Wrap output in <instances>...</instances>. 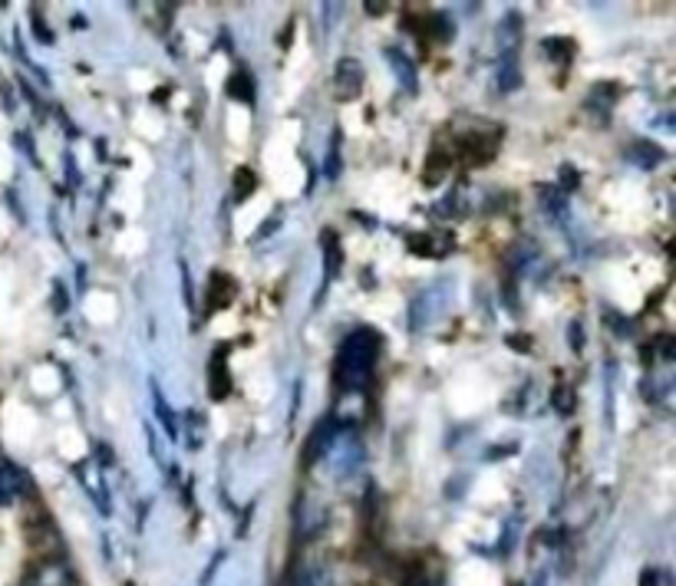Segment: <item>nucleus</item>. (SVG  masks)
I'll return each mask as SVG.
<instances>
[{
    "label": "nucleus",
    "instance_id": "7",
    "mask_svg": "<svg viewBox=\"0 0 676 586\" xmlns=\"http://www.w3.org/2000/svg\"><path fill=\"white\" fill-rule=\"evenodd\" d=\"M229 96L242 99V102H255V83L245 70H238L232 79H229Z\"/></svg>",
    "mask_w": 676,
    "mask_h": 586
},
{
    "label": "nucleus",
    "instance_id": "17",
    "mask_svg": "<svg viewBox=\"0 0 676 586\" xmlns=\"http://www.w3.org/2000/svg\"><path fill=\"white\" fill-rule=\"evenodd\" d=\"M409 586H426V583H422V579H416V583H409Z\"/></svg>",
    "mask_w": 676,
    "mask_h": 586
},
{
    "label": "nucleus",
    "instance_id": "15",
    "mask_svg": "<svg viewBox=\"0 0 676 586\" xmlns=\"http://www.w3.org/2000/svg\"><path fill=\"white\" fill-rule=\"evenodd\" d=\"M561 175H565V178H561V185H565V188H578V172L571 165L561 169Z\"/></svg>",
    "mask_w": 676,
    "mask_h": 586
},
{
    "label": "nucleus",
    "instance_id": "8",
    "mask_svg": "<svg viewBox=\"0 0 676 586\" xmlns=\"http://www.w3.org/2000/svg\"><path fill=\"white\" fill-rule=\"evenodd\" d=\"M637 165H643V169H650V165H656V162H663V152L656 149V146H647V142H637L630 152H627Z\"/></svg>",
    "mask_w": 676,
    "mask_h": 586
},
{
    "label": "nucleus",
    "instance_id": "16",
    "mask_svg": "<svg viewBox=\"0 0 676 586\" xmlns=\"http://www.w3.org/2000/svg\"><path fill=\"white\" fill-rule=\"evenodd\" d=\"M8 501H11V498L4 495V488H0V504H8Z\"/></svg>",
    "mask_w": 676,
    "mask_h": 586
},
{
    "label": "nucleus",
    "instance_id": "11",
    "mask_svg": "<svg viewBox=\"0 0 676 586\" xmlns=\"http://www.w3.org/2000/svg\"><path fill=\"white\" fill-rule=\"evenodd\" d=\"M409 251H416L422 258H432L435 254V248H432V241L426 238V234H416V238H409Z\"/></svg>",
    "mask_w": 676,
    "mask_h": 586
},
{
    "label": "nucleus",
    "instance_id": "10",
    "mask_svg": "<svg viewBox=\"0 0 676 586\" xmlns=\"http://www.w3.org/2000/svg\"><path fill=\"white\" fill-rule=\"evenodd\" d=\"M544 53L551 57V60H571L575 57V43L571 40H544Z\"/></svg>",
    "mask_w": 676,
    "mask_h": 586
},
{
    "label": "nucleus",
    "instance_id": "9",
    "mask_svg": "<svg viewBox=\"0 0 676 586\" xmlns=\"http://www.w3.org/2000/svg\"><path fill=\"white\" fill-rule=\"evenodd\" d=\"M255 188H258L255 172H251V169H238V172H235V198H238V201H245Z\"/></svg>",
    "mask_w": 676,
    "mask_h": 586
},
{
    "label": "nucleus",
    "instance_id": "12",
    "mask_svg": "<svg viewBox=\"0 0 676 586\" xmlns=\"http://www.w3.org/2000/svg\"><path fill=\"white\" fill-rule=\"evenodd\" d=\"M156 409H159V419H162V425H165V432L175 438V422H172V415H169V406H165V399L156 392Z\"/></svg>",
    "mask_w": 676,
    "mask_h": 586
},
{
    "label": "nucleus",
    "instance_id": "6",
    "mask_svg": "<svg viewBox=\"0 0 676 586\" xmlns=\"http://www.w3.org/2000/svg\"><path fill=\"white\" fill-rule=\"evenodd\" d=\"M386 60L396 66V76H400L403 89H416V66H413V60H406L400 50H386Z\"/></svg>",
    "mask_w": 676,
    "mask_h": 586
},
{
    "label": "nucleus",
    "instance_id": "1",
    "mask_svg": "<svg viewBox=\"0 0 676 586\" xmlns=\"http://www.w3.org/2000/svg\"><path fill=\"white\" fill-rule=\"evenodd\" d=\"M380 349H383V339L377 329L364 326V329H354L344 342H341V353H336V366H333V379L344 392L351 389H364V383L370 379L377 360H380Z\"/></svg>",
    "mask_w": 676,
    "mask_h": 586
},
{
    "label": "nucleus",
    "instance_id": "2",
    "mask_svg": "<svg viewBox=\"0 0 676 586\" xmlns=\"http://www.w3.org/2000/svg\"><path fill=\"white\" fill-rule=\"evenodd\" d=\"M333 86L341 92V99H357L364 86V66L357 60H341L333 70Z\"/></svg>",
    "mask_w": 676,
    "mask_h": 586
},
{
    "label": "nucleus",
    "instance_id": "3",
    "mask_svg": "<svg viewBox=\"0 0 676 586\" xmlns=\"http://www.w3.org/2000/svg\"><path fill=\"white\" fill-rule=\"evenodd\" d=\"M208 383H211V399H229L232 392V376H229V363H224V349H218V353L211 357L208 363Z\"/></svg>",
    "mask_w": 676,
    "mask_h": 586
},
{
    "label": "nucleus",
    "instance_id": "14",
    "mask_svg": "<svg viewBox=\"0 0 676 586\" xmlns=\"http://www.w3.org/2000/svg\"><path fill=\"white\" fill-rule=\"evenodd\" d=\"M554 406H557L561 412H571V406H575V396H568V389H557V392H554Z\"/></svg>",
    "mask_w": 676,
    "mask_h": 586
},
{
    "label": "nucleus",
    "instance_id": "4",
    "mask_svg": "<svg viewBox=\"0 0 676 586\" xmlns=\"http://www.w3.org/2000/svg\"><path fill=\"white\" fill-rule=\"evenodd\" d=\"M232 297H235V284H232V277H229V274H221V271H214L211 280H208V297H205L208 310H224V307L232 303Z\"/></svg>",
    "mask_w": 676,
    "mask_h": 586
},
{
    "label": "nucleus",
    "instance_id": "5",
    "mask_svg": "<svg viewBox=\"0 0 676 586\" xmlns=\"http://www.w3.org/2000/svg\"><path fill=\"white\" fill-rule=\"evenodd\" d=\"M518 83H521L518 57H515V53H505L502 63H499V86H502L505 92H512V89H518Z\"/></svg>",
    "mask_w": 676,
    "mask_h": 586
},
{
    "label": "nucleus",
    "instance_id": "13",
    "mask_svg": "<svg viewBox=\"0 0 676 586\" xmlns=\"http://www.w3.org/2000/svg\"><path fill=\"white\" fill-rule=\"evenodd\" d=\"M341 175V149H336V142L330 146V159H327V178H336Z\"/></svg>",
    "mask_w": 676,
    "mask_h": 586
}]
</instances>
